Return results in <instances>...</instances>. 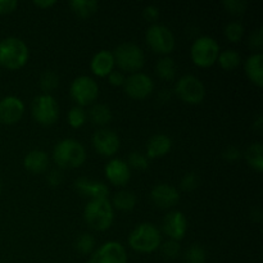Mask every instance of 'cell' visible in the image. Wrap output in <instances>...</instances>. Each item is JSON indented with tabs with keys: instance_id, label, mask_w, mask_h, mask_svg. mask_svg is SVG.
<instances>
[{
	"instance_id": "obj_19",
	"label": "cell",
	"mask_w": 263,
	"mask_h": 263,
	"mask_svg": "<svg viewBox=\"0 0 263 263\" xmlns=\"http://www.w3.org/2000/svg\"><path fill=\"white\" fill-rule=\"evenodd\" d=\"M115 57L113 53L109 50H99L92 55L91 61H90V69L92 73L97 77L104 79L108 77V74L112 71H115Z\"/></svg>"
},
{
	"instance_id": "obj_42",
	"label": "cell",
	"mask_w": 263,
	"mask_h": 263,
	"mask_svg": "<svg viewBox=\"0 0 263 263\" xmlns=\"http://www.w3.org/2000/svg\"><path fill=\"white\" fill-rule=\"evenodd\" d=\"M107 79H108V82H109L112 86L120 87V86H123V84H125L126 76L123 74V72L120 71V69H115V71H112L109 74H108Z\"/></svg>"
},
{
	"instance_id": "obj_8",
	"label": "cell",
	"mask_w": 263,
	"mask_h": 263,
	"mask_svg": "<svg viewBox=\"0 0 263 263\" xmlns=\"http://www.w3.org/2000/svg\"><path fill=\"white\" fill-rule=\"evenodd\" d=\"M145 40L149 48L156 54L166 57L174 51L176 39L171 28L161 23H152L145 32Z\"/></svg>"
},
{
	"instance_id": "obj_34",
	"label": "cell",
	"mask_w": 263,
	"mask_h": 263,
	"mask_svg": "<svg viewBox=\"0 0 263 263\" xmlns=\"http://www.w3.org/2000/svg\"><path fill=\"white\" fill-rule=\"evenodd\" d=\"M127 164L130 168L138 170V171H145L149 167V158L144 153L138 151H134L128 154Z\"/></svg>"
},
{
	"instance_id": "obj_40",
	"label": "cell",
	"mask_w": 263,
	"mask_h": 263,
	"mask_svg": "<svg viewBox=\"0 0 263 263\" xmlns=\"http://www.w3.org/2000/svg\"><path fill=\"white\" fill-rule=\"evenodd\" d=\"M159 15H161V9L154 4L146 5L143 9V17L145 18L148 22H156L159 18Z\"/></svg>"
},
{
	"instance_id": "obj_24",
	"label": "cell",
	"mask_w": 263,
	"mask_h": 263,
	"mask_svg": "<svg viewBox=\"0 0 263 263\" xmlns=\"http://www.w3.org/2000/svg\"><path fill=\"white\" fill-rule=\"evenodd\" d=\"M113 210L121 212H130L136 207V195L130 190H120L113 195L112 199Z\"/></svg>"
},
{
	"instance_id": "obj_4",
	"label": "cell",
	"mask_w": 263,
	"mask_h": 263,
	"mask_svg": "<svg viewBox=\"0 0 263 263\" xmlns=\"http://www.w3.org/2000/svg\"><path fill=\"white\" fill-rule=\"evenodd\" d=\"M84 220L90 229L95 231H107L115 222V210L108 198L92 199L84 208Z\"/></svg>"
},
{
	"instance_id": "obj_36",
	"label": "cell",
	"mask_w": 263,
	"mask_h": 263,
	"mask_svg": "<svg viewBox=\"0 0 263 263\" xmlns=\"http://www.w3.org/2000/svg\"><path fill=\"white\" fill-rule=\"evenodd\" d=\"M161 251L166 258L168 259H176L181 253V247H180L179 241L175 240H167L161 244Z\"/></svg>"
},
{
	"instance_id": "obj_14",
	"label": "cell",
	"mask_w": 263,
	"mask_h": 263,
	"mask_svg": "<svg viewBox=\"0 0 263 263\" xmlns=\"http://www.w3.org/2000/svg\"><path fill=\"white\" fill-rule=\"evenodd\" d=\"M162 230L170 240L181 241L187 231V220L181 211H170L163 218Z\"/></svg>"
},
{
	"instance_id": "obj_18",
	"label": "cell",
	"mask_w": 263,
	"mask_h": 263,
	"mask_svg": "<svg viewBox=\"0 0 263 263\" xmlns=\"http://www.w3.org/2000/svg\"><path fill=\"white\" fill-rule=\"evenodd\" d=\"M74 189L82 197L92 199H104L109 195V187L102 181L87 179V177H79L74 181Z\"/></svg>"
},
{
	"instance_id": "obj_1",
	"label": "cell",
	"mask_w": 263,
	"mask_h": 263,
	"mask_svg": "<svg viewBox=\"0 0 263 263\" xmlns=\"http://www.w3.org/2000/svg\"><path fill=\"white\" fill-rule=\"evenodd\" d=\"M86 149L76 139H63L53 149V161L59 170L79 168L86 162Z\"/></svg>"
},
{
	"instance_id": "obj_35",
	"label": "cell",
	"mask_w": 263,
	"mask_h": 263,
	"mask_svg": "<svg viewBox=\"0 0 263 263\" xmlns=\"http://www.w3.org/2000/svg\"><path fill=\"white\" fill-rule=\"evenodd\" d=\"M222 7L230 14L240 15L246 13L247 8H248V3L246 0H225V2H222Z\"/></svg>"
},
{
	"instance_id": "obj_5",
	"label": "cell",
	"mask_w": 263,
	"mask_h": 263,
	"mask_svg": "<svg viewBox=\"0 0 263 263\" xmlns=\"http://www.w3.org/2000/svg\"><path fill=\"white\" fill-rule=\"evenodd\" d=\"M112 53L116 66L120 67L121 71L128 72L130 74L140 72L145 66V54L143 49L134 43L120 44Z\"/></svg>"
},
{
	"instance_id": "obj_32",
	"label": "cell",
	"mask_w": 263,
	"mask_h": 263,
	"mask_svg": "<svg viewBox=\"0 0 263 263\" xmlns=\"http://www.w3.org/2000/svg\"><path fill=\"white\" fill-rule=\"evenodd\" d=\"M244 28L243 23L238 22V21H231L228 25L225 26V30H223V33H225V37L228 39L230 43L238 44L240 43L241 39L244 36Z\"/></svg>"
},
{
	"instance_id": "obj_26",
	"label": "cell",
	"mask_w": 263,
	"mask_h": 263,
	"mask_svg": "<svg viewBox=\"0 0 263 263\" xmlns=\"http://www.w3.org/2000/svg\"><path fill=\"white\" fill-rule=\"evenodd\" d=\"M69 8L77 17L86 20L97 13L99 3L97 0H72L69 3Z\"/></svg>"
},
{
	"instance_id": "obj_16",
	"label": "cell",
	"mask_w": 263,
	"mask_h": 263,
	"mask_svg": "<svg viewBox=\"0 0 263 263\" xmlns=\"http://www.w3.org/2000/svg\"><path fill=\"white\" fill-rule=\"evenodd\" d=\"M104 175L115 186H126L131 180V168L127 162L121 158H112L104 167Z\"/></svg>"
},
{
	"instance_id": "obj_22",
	"label": "cell",
	"mask_w": 263,
	"mask_h": 263,
	"mask_svg": "<svg viewBox=\"0 0 263 263\" xmlns=\"http://www.w3.org/2000/svg\"><path fill=\"white\" fill-rule=\"evenodd\" d=\"M244 71L249 81L257 87L263 86V54L253 53L247 58Z\"/></svg>"
},
{
	"instance_id": "obj_43",
	"label": "cell",
	"mask_w": 263,
	"mask_h": 263,
	"mask_svg": "<svg viewBox=\"0 0 263 263\" xmlns=\"http://www.w3.org/2000/svg\"><path fill=\"white\" fill-rule=\"evenodd\" d=\"M18 7L17 0H0V14H10Z\"/></svg>"
},
{
	"instance_id": "obj_39",
	"label": "cell",
	"mask_w": 263,
	"mask_h": 263,
	"mask_svg": "<svg viewBox=\"0 0 263 263\" xmlns=\"http://www.w3.org/2000/svg\"><path fill=\"white\" fill-rule=\"evenodd\" d=\"M221 156H222V158L225 159L226 162H229V163H234V162H238L239 159L241 158L243 153H241V151L238 148V146L231 145V146H228V148L222 152Z\"/></svg>"
},
{
	"instance_id": "obj_48",
	"label": "cell",
	"mask_w": 263,
	"mask_h": 263,
	"mask_svg": "<svg viewBox=\"0 0 263 263\" xmlns=\"http://www.w3.org/2000/svg\"><path fill=\"white\" fill-rule=\"evenodd\" d=\"M0 193H2V182H0Z\"/></svg>"
},
{
	"instance_id": "obj_44",
	"label": "cell",
	"mask_w": 263,
	"mask_h": 263,
	"mask_svg": "<svg viewBox=\"0 0 263 263\" xmlns=\"http://www.w3.org/2000/svg\"><path fill=\"white\" fill-rule=\"evenodd\" d=\"M55 4V0H36V2H33V5L40 8V9H50V8L54 7Z\"/></svg>"
},
{
	"instance_id": "obj_11",
	"label": "cell",
	"mask_w": 263,
	"mask_h": 263,
	"mask_svg": "<svg viewBox=\"0 0 263 263\" xmlns=\"http://www.w3.org/2000/svg\"><path fill=\"white\" fill-rule=\"evenodd\" d=\"M123 90L131 99L143 100L151 97L154 90V82L149 74L144 73V72H136V73H131L130 76L126 77Z\"/></svg>"
},
{
	"instance_id": "obj_27",
	"label": "cell",
	"mask_w": 263,
	"mask_h": 263,
	"mask_svg": "<svg viewBox=\"0 0 263 263\" xmlns=\"http://www.w3.org/2000/svg\"><path fill=\"white\" fill-rule=\"evenodd\" d=\"M247 163L256 172L263 171V145L261 143H253L247 148L244 153Z\"/></svg>"
},
{
	"instance_id": "obj_28",
	"label": "cell",
	"mask_w": 263,
	"mask_h": 263,
	"mask_svg": "<svg viewBox=\"0 0 263 263\" xmlns=\"http://www.w3.org/2000/svg\"><path fill=\"white\" fill-rule=\"evenodd\" d=\"M216 63L223 69V71H234L238 68L241 63V57L234 49H226V50L220 51L217 62Z\"/></svg>"
},
{
	"instance_id": "obj_41",
	"label": "cell",
	"mask_w": 263,
	"mask_h": 263,
	"mask_svg": "<svg viewBox=\"0 0 263 263\" xmlns=\"http://www.w3.org/2000/svg\"><path fill=\"white\" fill-rule=\"evenodd\" d=\"M46 181H48V184L50 185L51 187L59 186V185L63 182V174H62V171L59 168L51 170V171H49V174L46 175Z\"/></svg>"
},
{
	"instance_id": "obj_7",
	"label": "cell",
	"mask_w": 263,
	"mask_h": 263,
	"mask_svg": "<svg viewBox=\"0 0 263 263\" xmlns=\"http://www.w3.org/2000/svg\"><path fill=\"white\" fill-rule=\"evenodd\" d=\"M174 94L190 105H198L204 100L207 90L199 77L194 74H184L175 84Z\"/></svg>"
},
{
	"instance_id": "obj_13",
	"label": "cell",
	"mask_w": 263,
	"mask_h": 263,
	"mask_svg": "<svg viewBox=\"0 0 263 263\" xmlns=\"http://www.w3.org/2000/svg\"><path fill=\"white\" fill-rule=\"evenodd\" d=\"M95 152L103 157H113L121 148V140L117 134L108 127L99 128L92 136Z\"/></svg>"
},
{
	"instance_id": "obj_38",
	"label": "cell",
	"mask_w": 263,
	"mask_h": 263,
	"mask_svg": "<svg viewBox=\"0 0 263 263\" xmlns=\"http://www.w3.org/2000/svg\"><path fill=\"white\" fill-rule=\"evenodd\" d=\"M249 46L251 49L256 50L257 53H261L263 48V30L262 28H257L249 36Z\"/></svg>"
},
{
	"instance_id": "obj_15",
	"label": "cell",
	"mask_w": 263,
	"mask_h": 263,
	"mask_svg": "<svg viewBox=\"0 0 263 263\" xmlns=\"http://www.w3.org/2000/svg\"><path fill=\"white\" fill-rule=\"evenodd\" d=\"M25 103L18 97H5L0 100V122L12 126L20 122L25 115Z\"/></svg>"
},
{
	"instance_id": "obj_30",
	"label": "cell",
	"mask_w": 263,
	"mask_h": 263,
	"mask_svg": "<svg viewBox=\"0 0 263 263\" xmlns=\"http://www.w3.org/2000/svg\"><path fill=\"white\" fill-rule=\"evenodd\" d=\"M39 86H40L43 94H50L53 92L57 87L59 86V76L55 71H48L44 72L39 80Z\"/></svg>"
},
{
	"instance_id": "obj_2",
	"label": "cell",
	"mask_w": 263,
	"mask_h": 263,
	"mask_svg": "<svg viewBox=\"0 0 263 263\" xmlns=\"http://www.w3.org/2000/svg\"><path fill=\"white\" fill-rule=\"evenodd\" d=\"M128 247L141 254H149L161 248L162 234L154 223L143 222L133 229L127 239Z\"/></svg>"
},
{
	"instance_id": "obj_25",
	"label": "cell",
	"mask_w": 263,
	"mask_h": 263,
	"mask_svg": "<svg viewBox=\"0 0 263 263\" xmlns=\"http://www.w3.org/2000/svg\"><path fill=\"white\" fill-rule=\"evenodd\" d=\"M156 73L163 81H172L177 73V66L175 59L170 55L161 57L156 63Z\"/></svg>"
},
{
	"instance_id": "obj_20",
	"label": "cell",
	"mask_w": 263,
	"mask_h": 263,
	"mask_svg": "<svg viewBox=\"0 0 263 263\" xmlns=\"http://www.w3.org/2000/svg\"><path fill=\"white\" fill-rule=\"evenodd\" d=\"M172 149V139L166 134H154L146 143L145 156L149 159L166 157Z\"/></svg>"
},
{
	"instance_id": "obj_21",
	"label": "cell",
	"mask_w": 263,
	"mask_h": 263,
	"mask_svg": "<svg viewBox=\"0 0 263 263\" xmlns=\"http://www.w3.org/2000/svg\"><path fill=\"white\" fill-rule=\"evenodd\" d=\"M23 167L31 174H44L49 167L48 153L45 151H41V149L30 151L23 158Z\"/></svg>"
},
{
	"instance_id": "obj_12",
	"label": "cell",
	"mask_w": 263,
	"mask_h": 263,
	"mask_svg": "<svg viewBox=\"0 0 263 263\" xmlns=\"http://www.w3.org/2000/svg\"><path fill=\"white\" fill-rule=\"evenodd\" d=\"M89 263H127V252L118 241H105L95 248Z\"/></svg>"
},
{
	"instance_id": "obj_37",
	"label": "cell",
	"mask_w": 263,
	"mask_h": 263,
	"mask_svg": "<svg viewBox=\"0 0 263 263\" xmlns=\"http://www.w3.org/2000/svg\"><path fill=\"white\" fill-rule=\"evenodd\" d=\"M200 184V177L199 175L195 174V172H187L186 175H184V177L181 179L180 182V186L185 192H193V190L197 189Z\"/></svg>"
},
{
	"instance_id": "obj_10",
	"label": "cell",
	"mask_w": 263,
	"mask_h": 263,
	"mask_svg": "<svg viewBox=\"0 0 263 263\" xmlns=\"http://www.w3.org/2000/svg\"><path fill=\"white\" fill-rule=\"evenodd\" d=\"M69 94H71L72 100L79 107L84 108L87 105H92L99 97V85L91 76L81 74L71 82Z\"/></svg>"
},
{
	"instance_id": "obj_46",
	"label": "cell",
	"mask_w": 263,
	"mask_h": 263,
	"mask_svg": "<svg viewBox=\"0 0 263 263\" xmlns=\"http://www.w3.org/2000/svg\"><path fill=\"white\" fill-rule=\"evenodd\" d=\"M252 128H253L254 131H258V133H261L263 130V117L261 115L257 116L256 120L253 121V125H252Z\"/></svg>"
},
{
	"instance_id": "obj_23",
	"label": "cell",
	"mask_w": 263,
	"mask_h": 263,
	"mask_svg": "<svg viewBox=\"0 0 263 263\" xmlns=\"http://www.w3.org/2000/svg\"><path fill=\"white\" fill-rule=\"evenodd\" d=\"M87 118H90L94 125L99 126V127H105L108 123L112 122L113 120V112L107 104L103 103H95L91 105L89 113H87Z\"/></svg>"
},
{
	"instance_id": "obj_33",
	"label": "cell",
	"mask_w": 263,
	"mask_h": 263,
	"mask_svg": "<svg viewBox=\"0 0 263 263\" xmlns=\"http://www.w3.org/2000/svg\"><path fill=\"white\" fill-rule=\"evenodd\" d=\"M185 263H205L207 252L200 244H193L184 254Z\"/></svg>"
},
{
	"instance_id": "obj_47",
	"label": "cell",
	"mask_w": 263,
	"mask_h": 263,
	"mask_svg": "<svg viewBox=\"0 0 263 263\" xmlns=\"http://www.w3.org/2000/svg\"><path fill=\"white\" fill-rule=\"evenodd\" d=\"M252 220L259 222L262 220V212L259 208H253V213H252Z\"/></svg>"
},
{
	"instance_id": "obj_29",
	"label": "cell",
	"mask_w": 263,
	"mask_h": 263,
	"mask_svg": "<svg viewBox=\"0 0 263 263\" xmlns=\"http://www.w3.org/2000/svg\"><path fill=\"white\" fill-rule=\"evenodd\" d=\"M97 248V241L94 235L89 233H82L74 240V249L82 256H91L92 252Z\"/></svg>"
},
{
	"instance_id": "obj_45",
	"label": "cell",
	"mask_w": 263,
	"mask_h": 263,
	"mask_svg": "<svg viewBox=\"0 0 263 263\" xmlns=\"http://www.w3.org/2000/svg\"><path fill=\"white\" fill-rule=\"evenodd\" d=\"M171 97H172L171 90L163 89V90H161V91L158 92V95H157V99H158L159 103L164 104V103H167L170 99H171Z\"/></svg>"
},
{
	"instance_id": "obj_3",
	"label": "cell",
	"mask_w": 263,
	"mask_h": 263,
	"mask_svg": "<svg viewBox=\"0 0 263 263\" xmlns=\"http://www.w3.org/2000/svg\"><path fill=\"white\" fill-rule=\"evenodd\" d=\"M30 59V49L20 37L9 36L0 41V66L9 71L25 67Z\"/></svg>"
},
{
	"instance_id": "obj_31",
	"label": "cell",
	"mask_w": 263,
	"mask_h": 263,
	"mask_svg": "<svg viewBox=\"0 0 263 263\" xmlns=\"http://www.w3.org/2000/svg\"><path fill=\"white\" fill-rule=\"evenodd\" d=\"M86 121L87 112L85 110V108L79 107V105L72 107L67 115V122L72 128H81L82 126H85Z\"/></svg>"
},
{
	"instance_id": "obj_6",
	"label": "cell",
	"mask_w": 263,
	"mask_h": 263,
	"mask_svg": "<svg viewBox=\"0 0 263 263\" xmlns=\"http://www.w3.org/2000/svg\"><path fill=\"white\" fill-rule=\"evenodd\" d=\"M220 45L211 36H199L190 46V58L199 68H210L217 62Z\"/></svg>"
},
{
	"instance_id": "obj_17",
	"label": "cell",
	"mask_w": 263,
	"mask_h": 263,
	"mask_svg": "<svg viewBox=\"0 0 263 263\" xmlns=\"http://www.w3.org/2000/svg\"><path fill=\"white\" fill-rule=\"evenodd\" d=\"M151 199L161 210H171L180 202V193L170 184H158L151 190Z\"/></svg>"
},
{
	"instance_id": "obj_9",
	"label": "cell",
	"mask_w": 263,
	"mask_h": 263,
	"mask_svg": "<svg viewBox=\"0 0 263 263\" xmlns=\"http://www.w3.org/2000/svg\"><path fill=\"white\" fill-rule=\"evenodd\" d=\"M31 115L41 126H53L59 118V105L51 94H40L31 103Z\"/></svg>"
}]
</instances>
